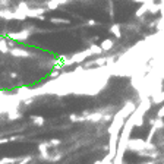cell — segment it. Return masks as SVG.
I'll return each instance as SVG.
<instances>
[{
    "mask_svg": "<svg viewBox=\"0 0 164 164\" xmlns=\"http://www.w3.org/2000/svg\"><path fill=\"white\" fill-rule=\"evenodd\" d=\"M113 46H114V41L110 40V38H106V40L101 41V44H100V47L103 51H110V50L113 49Z\"/></svg>",
    "mask_w": 164,
    "mask_h": 164,
    "instance_id": "obj_1",
    "label": "cell"
},
{
    "mask_svg": "<svg viewBox=\"0 0 164 164\" xmlns=\"http://www.w3.org/2000/svg\"><path fill=\"white\" fill-rule=\"evenodd\" d=\"M28 35H29V32H28V31H22V32H18V34H10L9 37H10L12 40L22 41V40H26V38H28Z\"/></svg>",
    "mask_w": 164,
    "mask_h": 164,
    "instance_id": "obj_2",
    "label": "cell"
},
{
    "mask_svg": "<svg viewBox=\"0 0 164 164\" xmlns=\"http://www.w3.org/2000/svg\"><path fill=\"white\" fill-rule=\"evenodd\" d=\"M110 32L114 35L116 38H122V32H120V25L119 24H113L110 28Z\"/></svg>",
    "mask_w": 164,
    "mask_h": 164,
    "instance_id": "obj_3",
    "label": "cell"
},
{
    "mask_svg": "<svg viewBox=\"0 0 164 164\" xmlns=\"http://www.w3.org/2000/svg\"><path fill=\"white\" fill-rule=\"evenodd\" d=\"M148 8H149V3H148V0H147L145 3H142L141 8H138V10H136V16H142V15L148 10Z\"/></svg>",
    "mask_w": 164,
    "mask_h": 164,
    "instance_id": "obj_4",
    "label": "cell"
},
{
    "mask_svg": "<svg viewBox=\"0 0 164 164\" xmlns=\"http://www.w3.org/2000/svg\"><path fill=\"white\" fill-rule=\"evenodd\" d=\"M10 53H12L13 56H22V57H26V56H29V53H28L26 50H19V49L10 50Z\"/></svg>",
    "mask_w": 164,
    "mask_h": 164,
    "instance_id": "obj_5",
    "label": "cell"
},
{
    "mask_svg": "<svg viewBox=\"0 0 164 164\" xmlns=\"http://www.w3.org/2000/svg\"><path fill=\"white\" fill-rule=\"evenodd\" d=\"M88 51H90L91 54H100V53H103L101 47H100V46H97V44H92L90 49H88Z\"/></svg>",
    "mask_w": 164,
    "mask_h": 164,
    "instance_id": "obj_6",
    "label": "cell"
},
{
    "mask_svg": "<svg viewBox=\"0 0 164 164\" xmlns=\"http://www.w3.org/2000/svg\"><path fill=\"white\" fill-rule=\"evenodd\" d=\"M31 119H32V122L37 125V126H41V125H44V117L43 116H31Z\"/></svg>",
    "mask_w": 164,
    "mask_h": 164,
    "instance_id": "obj_7",
    "label": "cell"
},
{
    "mask_svg": "<svg viewBox=\"0 0 164 164\" xmlns=\"http://www.w3.org/2000/svg\"><path fill=\"white\" fill-rule=\"evenodd\" d=\"M50 22H53V24H70L69 19H63V18H51Z\"/></svg>",
    "mask_w": 164,
    "mask_h": 164,
    "instance_id": "obj_8",
    "label": "cell"
},
{
    "mask_svg": "<svg viewBox=\"0 0 164 164\" xmlns=\"http://www.w3.org/2000/svg\"><path fill=\"white\" fill-rule=\"evenodd\" d=\"M47 8H49L50 10H56V9H59V5L54 0H49V2H47Z\"/></svg>",
    "mask_w": 164,
    "mask_h": 164,
    "instance_id": "obj_9",
    "label": "cell"
},
{
    "mask_svg": "<svg viewBox=\"0 0 164 164\" xmlns=\"http://www.w3.org/2000/svg\"><path fill=\"white\" fill-rule=\"evenodd\" d=\"M157 117H158V119H164V106L160 107V110H158V113H157Z\"/></svg>",
    "mask_w": 164,
    "mask_h": 164,
    "instance_id": "obj_10",
    "label": "cell"
},
{
    "mask_svg": "<svg viewBox=\"0 0 164 164\" xmlns=\"http://www.w3.org/2000/svg\"><path fill=\"white\" fill-rule=\"evenodd\" d=\"M49 145L50 147H57V145H60V141L59 139H51L49 142Z\"/></svg>",
    "mask_w": 164,
    "mask_h": 164,
    "instance_id": "obj_11",
    "label": "cell"
},
{
    "mask_svg": "<svg viewBox=\"0 0 164 164\" xmlns=\"http://www.w3.org/2000/svg\"><path fill=\"white\" fill-rule=\"evenodd\" d=\"M94 63L98 66H103V65H106V59H97V60H94Z\"/></svg>",
    "mask_w": 164,
    "mask_h": 164,
    "instance_id": "obj_12",
    "label": "cell"
},
{
    "mask_svg": "<svg viewBox=\"0 0 164 164\" xmlns=\"http://www.w3.org/2000/svg\"><path fill=\"white\" fill-rule=\"evenodd\" d=\"M100 117H101V114H92V116H91L90 120H91V122H98Z\"/></svg>",
    "mask_w": 164,
    "mask_h": 164,
    "instance_id": "obj_13",
    "label": "cell"
},
{
    "mask_svg": "<svg viewBox=\"0 0 164 164\" xmlns=\"http://www.w3.org/2000/svg\"><path fill=\"white\" fill-rule=\"evenodd\" d=\"M101 164H113V160L111 158H108V157H106L104 160H103V163Z\"/></svg>",
    "mask_w": 164,
    "mask_h": 164,
    "instance_id": "obj_14",
    "label": "cell"
},
{
    "mask_svg": "<svg viewBox=\"0 0 164 164\" xmlns=\"http://www.w3.org/2000/svg\"><path fill=\"white\" fill-rule=\"evenodd\" d=\"M88 25H90V26H97L98 22H97V21H94V19H90V21H88Z\"/></svg>",
    "mask_w": 164,
    "mask_h": 164,
    "instance_id": "obj_15",
    "label": "cell"
},
{
    "mask_svg": "<svg viewBox=\"0 0 164 164\" xmlns=\"http://www.w3.org/2000/svg\"><path fill=\"white\" fill-rule=\"evenodd\" d=\"M54 2H56L57 5H66V3H67V0H54Z\"/></svg>",
    "mask_w": 164,
    "mask_h": 164,
    "instance_id": "obj_16",
    "label": "cell"
},
{
    "mask_svg": "<svg viewBox=\"0 0 164 164\" xmlns=\"http://www.w3.org/2000/svg\"><path fill=\"white\" fill-rule=\"evenodd\" d=\"M10 139H8V138H2L0 139V144H6V142H9Z\"/></svg>",
    "mask_w": 164,
    "mask_h": 164,
    "instance_id": "obj_17",
    "label": "cell"
},
{
    "mask_svg": "<svg viewBox=\"0 0 164 164\" xmlns=\"http://www.w3.org/2000/svg\"><path fill=\"white\" fill-rule=\"evenodd\" d=\"M29 160H31V158H29V157H28V158H25V160H22V161H19V164H25V163H28V161H29Z\"/></svg>",
    "mask_w": 164,
    "mask_h": 164,
    "instance_id": "obj_18",
    "label": "cell"
},
{
    "mask_svg": "<svg viewBox=\"0 0 164 164\" xmlns=\"http://www.w3.org/2000/svg\"><path fill=\"white\" fill-rule=\"evenodd\" d=\"M133 2H136V3H145L147 0H133Z\"/></svg>",
    "mask_w": 164,
    "mask_h": 164,
    "instance_id": "obj_19",
    "label": "cell"
},
{
    "mask_svg": "<svg viewBox=\"0 0 164 164\" xmlns=\"http://www.w3.org/2000/svg\"><path fill=\"white\" fill-rule=\"evenodd\" d=\"M10 164H15V163H10Z\"/></svg>",
    "mask_w": 164,
    "mask_h": 164,
    "instance_id": "obj_20",
    "label": "cell"
}]
</instances>
